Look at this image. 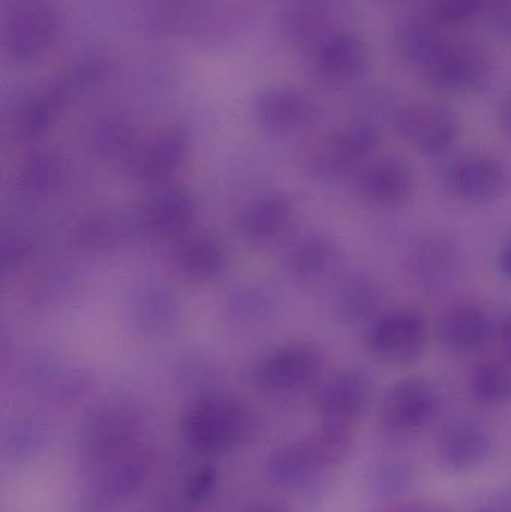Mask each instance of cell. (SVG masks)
<instances>
[{"mask_svg":"<svg viewBox=\"0 0 511 512\" xmlns=\"http://www.w3.org/2000/svg\"><path fill=\"white\" fill-rule=\"evenodd\" d=\"M65 30L62 12L50 2L8 9L0 27V45L6 59L27 65L56 47Z\"/></svg>","mask_w":511,"mask_h":512,"instance_id":"6da1fadb","label":"cell"},{"mask_svg":"<svg viewBox=\"0 0 511 512\" xmlns=\"http://www.w3.org/2000/svg\"><path fill=\"white\" fill-rule=\"evenodd\" d=\"M380 140V131L351 120L348 125L326 135L309 152L306 170L326 182L356 177L363 165L375 156Z\"/></svg>","mask_w":511,"mask_h":512,"instance_id":"7a4b0ae2","label":"cell"},{"mask_svg":"<svg viewBox=\"0 0 511 512\" xmlns=\"http://www.w3.org/2000/svg\"><path fill=\"white\" fill-rule=\"evenodd\" d=\"M366 345L377 360L404 366L419 360L428 345V322L414 307L381 312L369 324Z\"/></svg>","mask_w":511,"mask_h":512,"instance_id":"3957f363","label":"cell"},{"mask_svg":"<svg viewBox=\"0 0 511 512\" xmlns=\"http://www.w3.org/2000/svg\"><path fill=\"white\" fill-rule=\"evenodd\" d=\"M492 69L491 56L482 45L452 38L423 75L438 92L471 95L488 86Z\"/></svg>","mask_w":511,"mask_h":512,"instance_id":"277c9868","label":"cell"},{"mask_svg":"<svg viewBox=\"0 0 511 512\" xmlns=\"http://www.w3.org/2000/svg\"><path fill=\"white\" fill-rule=\"evenodd\" d=\"M395 128L420 155L438 158L455 146L461 134V120L443 102L414 101L399 108Z\"/></svg>","mask_w":511,"mask_h":512,"instance_id":"5b68a950","label":"cell"},{"mask_svg":"<svg viewBox=\"0 0 511 512\" xmlns=\"http://www.w3.org/2000/svg\"><path fill=\"white\" fill-rule=\"evenodd\" d=\"M371 68V51L362 36L335 29L309 48V69L324 86L359 83Z\"/></svg>","mask_w":511,"mask_h":512,"instance_id":"8992f818","label":"cell"},{"mask_svg":"<svg viewBox=\"0 0 511 512\" xmlns=\"http://www.w3.org/2000/svg\"><path fill=\"white\" fill-rule=\"evenodd\" d=\"M443 186L456 200L491 204L511 191V167L491 155H465L444 168Z\"/></svg>","mask_w":511,"mask_h":512,"instance_id":"52a82bcc","label":"cell"},{"mask_svg":"<svg viewBox=\"0 0 511 512\" xmlns=\"http://www.w3.org/2000/svg\"><path fill=\"white\" fill-rule=\"evenodd\" d=\"M440 391L429 379H399L384 394L380 417L384 429L395 435H411L431 426L441 412Z\"/></svg>","mask_w":511,"mask_h":512,"instance_id":"ba28073f","label":"cell"},{"mask_svg":"<svg viewBox=\"0 0 511 512\" xmlns=\"http://www.w3.org/2000/svg\"><path fill=\"white\" fill-rule=\"evenodd\" d=\"M255 123L273 137H291L314 128L321 119L320 104L305 90L273 86L261 90L252 104Z\"/></svg>","mask_w":511,"mask_h":512,"instance_id":"9c48e42d","label":"cell"},{"mask_svg":"<svg viewBox=\"0 0 511 512\" xmlns=\"http://www.w3.org/2000/svg\"><path fill=\"white\" fill-rule=\"evenodd\" d=\"M363 203L380 210H398L413 200L416 177L407 159L398 155L372 156L354 177Z\"/></svg>","mask_w":511,"mask_h":512,"instance_id":"30bf717a","label":"cell"},{"mask_svg":"<svg viewBox=\"0 0 511 512\" xmlns=\"http://www.w3.org/2000/svg\"><path fill=\"white\" fill-rule=\"evenodd\" d=\"M374 394L371 376L360 369L336 373L320 397L321 415L329 429L348 430L363 417Z\"/></svg>","mask_w":511,"mask_h":512,"instance_id":"8fae6325","label":"cell"},{"mask_svg":"<svg viewBox=\"0 0 511 512\" xmlns=\"http://www.w3.org/2000/svg\"><path fill=\"white\" fill-rule=\"evenodd\" d=\"M447 27L431 9L407 12L393 27V47L407 65L423 72L452 41Z\"/></svg>","mask_w":511,"mask_h":512,"instance_id":"7c38bea8","label":"cell"},{"mask_svg":"<svg viewBox=\"0 0 511 512\" xmlns=\"http://www.w3.org/2000/svg\"><path fill=\"white\" fill-rule=\"evenodd\" d=\"M323 357L314 346L294 343L267 355L257 369L261 387L272 391H293L317 381Z\"/></svg>","mask_w":511,"mask_h":512,"instance_id":"4fadbf2b","label":"cell"},{"mask_svg":"<svg viewBox=\"0 0 511 512\" xmlns=\"http://www.w3.org/2000/svg\"><path fill=\"white\" fill-rule=\"evenodd\" d=\"M189 146V137L182 129L159 131L140 146H135L129 156L128 171L140 182H164L185 164Z\"/></svg>","mask_w":511,"mask_h":512,"instance_id":"5bb4252c","label":"cell"},{"mask_svg":"<svg viewBox=\"0 0 511 512\" xmlns=\"http://www.w3.org/2000/svg\"><path fill=\"white\" fill-rule=\"evenodd\" d=\"M408 270L423 292L441 294L458 282L462 270L461 251L447 237H428L413 249Z\"/></svg>","mask_w":511,"mask_h":512,"instance_id":"9a60e30c","label":"cell"},{"mask_svg":"<svg viewBox=\"0 0 511 512\" xmlns=\"http://www.w3.org/2000/svg\"><path fill=\"white\" fill-rule=\"evenodd\" d=\"M438 462L447 471L468 472L485 463L492 451L489 430L474 418H455L438 436Z\"/></svg>","mask_w":511,"mask_h":512,"instance_id":"2e32d148","label":"cell"},{"mask_svg":"<svg viewBox=\"0 0 511 512\" xmlns=\"http://www.w3.org/2000/svg\"><path fill=\"white\" fill-rule=\"evenodd\" d=\"M339 0H282L278 29L285 41L296 47L311 48L332 32Z\"/></svg>","mask_w":511,"mask_h":512,"instance_id":"e0dca14e","label":"cell"},{"mask_svg":"<svg viewBox=\"0 0 511 512\" xmlns=\"http://www.w3.org/2000/svg\"><path fill=\"white\" fill-rule=\"evenodd\" d=\"M296 219V207L284 194H269L240 210L237 230L254 245H267L284 236Z\"/></svg>","mask_w":511,"mask_h":512,"instance_id":"ac0fdd59","label":"cell"},{"mask_svg":"<svg viewBox=\"0 0 511 512\" xmlns=\"http://www.w3.org/2000/svg\"><path fill=\"white\" fill-rule=\"evenodd\" d=\"M494 334L491 316L477 304H458L444 313L438 324V336L447 351L473 355L488 346Z\"/></svg>","mask_w":511,"mask_h":512,"instance_id":"d6986e66","label":"cell"},{"mask_svg":"<svg viewBox=\"0 0 511 512\" xmlns=\"http://www.w3.org/2000/svg\"><path fill=\"white\" fill-rule=\"evenodd\" d=\"M243 424L245 414L237 403L225 397H209L189 418V433L203 448H222L239 438Z\"/></svg>","mask_w":511,"mask_h":512,"instance_id":"ffe728a7","label":"cell"},{"mask_svg":"<svg viewBox=\"0 0 511 512\" xmlns=\"http://www.w3.org/2000/svg\"><path fill=\"white\" fill-rule=\"evenodd\" d=\"M114 72V62L107 54L89 53L69 63L59 77L45 89L62 108L69 99L92 92L105 83Z\"/></svg>","mask_w":511,"mask_h":512,"instance_id":"44dd1931","label":"cell"},{"mask_svg":"<svg viewBox=\"0 0 511 512\" xmlns=\"http://www.w3.org/2000/svg\"><path fill=\"white\" fill-rule=\"evenodd\" d=\"M195 203L191 195L180 189H167L153 195L140 212L144 230L155 236L183 233L194 222Z\"/></svg>","mask_w":511,"mask_h":512,"instance_id":"7402d4cb","label":"cell"},{"mask_svg":"<svg viewBox=\"0 0 511 512\" xmlns=\"http://www.w3.org/2000/svg\"><path fill=\"white\" fill-rule=\"evenodd\" d=\"M341 259V249L333 240L321 234H309L291 246L287 267L302 282H318L330 276Z\"/></svg>","mask_w":511,"mask_h":512,"instance_id":"603a6c76","label":"cell"},{"mask_svg":"<svg viewBox=\"0 0 511 512\" xmlns=\"http://www.w3.org/2000/svg\"><path fill=\"white\" fill-rule=\"evenodd\" d=\"M383 292L366 274H354L341 283L333 300L339 321L347 325L371 324L380 315Z\"/></svg>","mask_w":511,"mask_h":512,"instance_id":"cb8c5ba5","label":"cell"},{"mask_svg":"<svg viewBox=\"0 0 511 512\" xmlns=\"http://www.w3.org/2000/svg\"><path fill=\"white\" fill-rule=\"evenodd\" d=\"M210 0H153L141 17L143 29L156 38L189 35Z\"/></svg>","mask_w":511,"mask_h":512,"instance_id":"d4e9b609","label":"cell"},{"mask_svg":"<svg viewBox=\"0 0 511 512\" xmlns=\"http://www.w3.org/2000/svg\"><path fill=\"white\" fill-rule=\"evenodd\" d=\"M131 315L134 324L144 333H164L179 318V301L165 286H146L135 295Z\"/></svg>","mask_w":511,"mask_h":512,"instance_id":"484cf974","label":"cell"},{"mask_svg":"<svg viewBox=\"0 0 511 512\" xmlns=\"http://www.w3.org/2000/svg\"><path fill=\"white\" fill-rule=\"evenodd\" d=\"M249 14L236 3H207L191 38L201 45L227 44L248 29Z\"/></svg>","mask_w":511,"mask_h":512,"instance_id":"4316f807","label":"cell"},{"mask_svg":"<svg viewBox=\"0 0 511 512\" xmlns=\"http://www.w3.org/2000/svg\"><path fill=\"white\" fill-rule=\"evenodd\" d=\"M180 271L189 279L210 282L218 279L227 270V254L216 240L195 236L185 240L176 252Z\"/></svg>","mask_w":511,"mask_h":512,"instance_id":"83f0119b","label":"cell"},{"mask_svg":"<svg viewBox=\"0 0 511 512\" xmlns=\"http://www.w3.org/2000/svg\"><path fill=\"white\" fill-rule=\"evenodd\" d=\"M473 396L483 405L501 406L511 402L510 361H486L471 376Z\"/></svg>","mask_w":511,"mask_h":512,"instance_id":"f1b7e54d","label":"cell"},{"mask_svg":"<svg viewBox=\"0 0 511 512\" xmlns=\"http://www.w3.org/2000/svg\"><path fill=\"white\" fill-rule=\"evenodd\" d=\"M137 131L122 114L108 113L96 119L90 132L93 147L104 155H120L135 149Z\"/></svg>","mask_w":511,"mask_h":512,"instance_id":"f546056e","label":"cell"},{"mask_svg":"<svg viewBox=\"0 0 511 512\" xmlns=\"http://www.w3.org/2000/svg\"><path fill=\"white\" fill-rule=\"evenodd\" d=\"M354 122L363 123L381 132V129L392 122L395 125L399 105L395 96L386 87H366L354 101Z\"/></svg>","mask_w":511,"mask_h":512,"instance_id":"4dcf8cb0","label":"cell"},{"mask_svg":"<svg viewBox=\"0 0 511 512\" xmlns=\"http://www.w3.org/2000/svg\"><path fill=\"white\" fill-rule=\"evenodd\" d=\"M225 307L228 321L245 327L263 322L272 313V300L260 289H239L228 298Z\"/></svg>","mask_w":511,"mask_h":512,"instance_id":"1f68e13d","label":"cell"},{"mask_svg":"<svg viewBox=\"0 0 511 512\" xmlns=\"http://www.w3.org/2000/svg\"><path fill=\"white\" fill-rule=\"evenodd\" d=\"M65 173L63 159L54 153H39L29 159L21 174V180L24 188L29 191L42 192L57 186Z\"/></svg>","mask_w":511,"mask_h":512,"instance_id":"d6a6232c","label":"cell"},{"mask_svg":"<svg viewBox=\"0 0 511 512\" xmlns=\"http://www.w3.org/2000/svg\"><path fill=\"white\" fill-rule=\"evenodd\" d=\"M489 2L491 0H431L429 9L447 26H455L488 11Z\"/></svg>","mask_w":511,"mask_h":512,"instance_id":"836d02e7","label":"cell"},{"mask_svg":"<svg viewBox=\"0 0 511 512\" xmlns=\"http://www.w3.org/2000/svg\"><path fill=\"white\" fill-rule=\"evenodd\" d=\"M78 234L83 237L84 245L98 248V246L105 245V243L113 242L114 237H116V227H114L111 219L96 218L84 224Z\"/></svg>","mask_w":511,"mask_h":512,"instance_id":"e575fe53","label":"cell"},{"mask_svg":"<svg viewBox=\"0 0 511 512\" xmlns=\"http://www.w3.org/2000/svg\"><path fill=\"white\" fill-rule=\"evenodd\" d=\"M492 26L504 38L511 39V0H491L488 11Z\"/></svg>","mask_w":511,"mask_h":512,"instance_id":"d590c367","label":"cell"},{"mask_svg":"<svg viewBox=\"0 0 511 512\" xmlns=\"http://www.w3.org/2000/svg\"><path fill=\"white\" fill-rule=\"evenodd\" d=\"M497 336L507 361L511 363V310L501 319L500 325L497 327Z\"/></svg>","mask_w":511,"mask_h":512,"instance_id":"8d00e7d4","label":"cell"},{"mask_svg":"<svg viewBox=\"0 0 511 512\" xmlns=\"http://www.w3.org/2000/svg\"><path fill=\"white\" fill-rule=\"evenodd\" d=\"M498 123L503 134L511 140V93L503 99L498 108Z\"/></svg>","mask_w":511,"mask_h":512,"instance_id":"74e56055","label":"cell"},{"mask_svg":"<svg viewBox=\"0 0 511 512\" xmlns=\"http://www.w3.org/2000/svg\"><path fill=\"white\" fill-rule=\"evenodd\" d=\"M498 270L506 279L511 280V236L504 243L497 258Z\"/></svg>","mask_w":511,"mask_h":512,"instance_id":"f35d334b","label":"cell"},{"mask_svg":"<svg viewBox=\"0 0 511 512\" xmlns=\"http://www.w3.org/2000/svg\"><path fill=\"white\" fill-rule=\"evenodd\" d=\"M50 0H2L3 8L8 9L21 8V6L38 5V3H47Z\"/></svg>","mask_w":511,"mask_h":512,"instance_id":"ab89813d","label":"cell"},{"mask_svg":"<svg viewBox=\"0 0 511 512\" xmlns=\"http://www.w3.org/2000/svg\"><path fill=\"white\" fill-rule=\"evenodd\" d=\"M383 2H387V3H402V2H405V0H383Z\"/></svg>","mask_w":511,"mask_h":512,"instance_id":"60d3db41","label":"cell"}]
</instances>
